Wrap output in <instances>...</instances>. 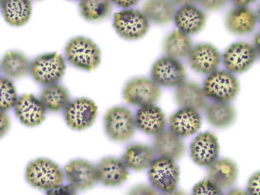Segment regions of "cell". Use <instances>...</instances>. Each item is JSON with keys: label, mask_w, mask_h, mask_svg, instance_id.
<instances>
[{"label": "cell", "mask_w": 260, "mask_h": 195, "mask_svg": "<svg viewBox=\"0 0 260 195\" xmlns=\"http://www.w3.org/2000/svg\"><path fill=\"white\" fill-rule=\"evenodd\" d=\"M10 120L5 112L0 111V139L4 137L9 131Z\"/></svg>", "instance_id": "cell-37"}, {"label": "cell", "mask_w": 260, "mask_h": 195, "mask_svg": "<svg viewBox=\"0 0 260 195\" xmlns=\"http://www.w3.org/2000/svg\"><path fill=\"white\" fill-rule=\"evenodd\" d=\"M151 76L157 84L172 87L184 81L186 71L183 65L177 59L167 57L158 59L154 63Z\"/></svg>", "instance_id": "cell-11"}, {"label": "cell", "mask_w": 260, "mask_h": 195, "mask_svg": "<svg viewBox=\"0 0 260 195\" xmlns=\"http://www.w3.org/2000/svg\"><path fill=\"white\" fill-rule=\"evenodd\" d=\"M237 176V165L229 159H216L209 166L208 180L220 189L232 186Z\"/></svg>", "instance_id": "cell-21"}, {"label": "cell", "mask_w": 260, "mask_h": 195, "mask_svg": "<svg viewBox=\"0 0 260 195\" xmlns=\"http://www.w3.org/2000/svg\"><path fill=\"white\" fill-rule=\"evenodd\" d=\"M226 195H249L248 193L243 190L234 188L231 190Z\"/></svg>", "instance_id": "cell-40"}, {"label": "cell", "mask_w": 260, "mask_h": 195, "mask_svg": "<svg viewBox=\"0 0 260 195\" xmlns=\"http://www.w3.org/2000/svg\"><path fill=\"white\" fill-rule=\"evenodd\" d=\"M127 195H159V194L152 187L145 184H139L130 189Z\"/></svg>", "instance_id": "cell-34"}, {"label": "cell", "mask_w": 260, "mask_h": 195, "mask_svg": "<svg viewBox=\"0 0 260 195\" xmlns=\"http://www.w3.org/2000/svg\"><path fill=\"white\" fill-rule=\"evenodd\" d=\"M65 56L75 67L91 72L100 63L101 50L91 40L79 37L68 43Z\"/></svg>", "instance_id": "cell-1"}, {"label": "cell", "mask_w": 260, "mask_h": 195, "mask_svg": "<svg viewBox=\"0 0 260 195\" xmlns=\"http://www.w3.org/2000/svg\"><path fill=\"white\" fill-rule=\"evenodd\" d=\"M255 58L254 49L245 42L234 43L223 55L224 67L228 71L234 73L247 71L251 67Z\"/></svg>", "instance_id": "cell-13"}, {"label": "cell", "mask_w": 260, "mask_h": 195, "mask_svg": "<svg viewBox=\"0 0 260 195\" xmlns=\"http://www.w3.org/2000/svg\"><path fill=\"white\" fill-rule=\"evenodd\" d=\"M96 169L98 180L107 186L120 185L129 176L123 161L114 157L104 158Z\"/></svg>", "instance_id": "cell-17"}, {"label": "cell", "mask_w": 260, "mask_h": 195, "mask_svg": "<svg viewBox=\"0 0 260 195\" xmlns=\"http://www.w3.org/2000/svg\"><path fill=\"white\" fill-rule=\"evenodd\" d=\"M260 173H254L250 178L248 183V191L249 195H259Z\"/></svg>", "instance_id": "cell-36"}, {"label": "cell", "mask_w": 260, "mask_h": 195, "mask_svg": "<svg viewBox=\"0 0 260 195\" xmlns=\"http://www.w3.org/2000/svg\"><path fill=\"white\" fill-rule=\"evenodd\" d=\"M256 39H257V40H256V42H257V43H258V44H259V36L258 37H257Z\"/></svg>", "instance_id": "cell-45"}, {"label": "cell", "mask_w": 260, "mask_h": 195, "mask_svg": "<svg viewBox=\"0 0 260 195\" xmlns=\"http://www.w3.org/2000/svg\"><path fill=\"white\" fill-rule=\"evenodd\" d=\"M153 147V150L160 157L173 160L180 158L185 151L181 138L168 129H163L156 135Z\"/></svg>", "instance_id": "cell-18"}, {"label": "cell", "mask_w": 260, "mask_h": 195, "mask_svg": "<svg viewBox=\"0 0 260 195\" xmlns=\"http://www.w3.org/2000/svg\"><path fill=\"white\" fill-rule=\"evenodd\" d=\"M164 48L168 57L175 59L184 58L191 50V40L187 35L176 29L166 38Z\"/></svg>", "instance_id": "cell-30"}, {"label": "cell", "mask_w": 260, "mask_h": 195, "mask_svg": "<svg viewBox=\"0 0 260 195\" xmlns=\"http://www.w3.org/2000/svg\"><path fill=\"white\" fill-rule=\"evenodd\" d=\"M113 26L121 37L129 40L141 38L149 28L148 20L143 13L134 9L115 13Z\"/></svg>", "instance_id": "cell-7"}, {"label": "cell", "mask_w": 260, "mask_h": 195, "mask_svg": "<svg viewBox=\"0 0 260 195\" xmlns=\"http://www.w3.org/2000/svg\"><path fill=\"white\" fill-rule=\"evenodd\" d=\"M26 179L33 187L42 190H50L62 183L63 172L59 166L46 158L30 162L26 170Z\"/></svg>", "instance_id": "cell-2"}, {"label": "cell", "mask_w": 260, "mask_h": 195, "mask_svg": "<svg viewBox=\"0 0 260 195\" xmlns=\"http://www.w3.org/2000/svg\"><path fill=\"white\" fill-rule=\"evenodd\" d=\"M204 84L206 97L216 101L227 102L233 100L240 88L237 79L225 71H217L210 74Z\"/></svg>", "instance_id": "cell-6"}, {"label": "cell", "mask_w": 260, "mask_h": 195, "mask_svg": "<svg viewBox=\"0 0 260 195\" xmlns=\"http://www.w3.org/2000/svg\"><path fill=\"white\" fill-rule=\"evenodd\" d=\"M191 195H223V193L220 188L208 179H204L194 186Z\"/></svg>", "instance_id": "cell-33"}, {"label": "cell", "mask_w": 260, "mask_h": 195, "mask_svg": "<svg viewBox=\"0 0 260 195\" xmlns=\"http://www.w3.org/2000/svg\"><path fill=\"white\" fill-rule=\"evenodd\" d=\"M162 195H186V194L183 190L175 188L171 191L165 192Z\"/></svg>", "instance_id": "cell-41"}, {"label": "cell", "mask_w": 260, "mask_h": 195, "mask_svg": "<svg viewBox=\"0 0 260 195\" xmlns=\"http://www.w3.org/2000/svg\"><path fill=\"white\" fill-rule=\"evenodd\" d=\"M104 120L106 134L114 141H126L135 133V118L132 111L125 107L110 108L105 113Z\"/></svg>", "instance_id": "cell-3"}, {"label": "cell", "mask_w": 260, "mask_h": 195, "mask_svg": "<svg viewBox=\"0 0 260 195\" xmlns=\"http://www.w3.org/2000/svg\"><path fill=\"white\" fill-rule=\"evenodd\" d=\"M122 94L125 103L143 107L157 102L160 96V90L154 81L139 77L126 82Z\"/></svg>", "instance_id": "cell-5"}, {"label": "cell", "mask_w": 260, "mask_h": 195, "mask_svg": "<svg viewBox=\"0 0 260 195\" xmlns=\"http://www.w3.org/2000/svg\"><path fill=\"white\" fill-rule=\"evenodd\" d=\"M179 170L174 160L160 157L151 164L149 179L156 188L164 192L170 191L176 188L179 180Z\"/></svg>", "instance_id": "cell-8"}, {"label": "cell", "mask_w": 260, "mask_h": 195, "mask_svg": "<svg viewBox=\"0 0 260 195\" xmlns=\"http://www.w3.org/2000/svg\"><path fill=\"white\" fill-rule=\"evenodd\" d=\"M82 16L88 21L101 20L111 13L113 4L109 0H84L79 4Z\"/></svg>", "instance_id": "cell-31"}, {"label": "cell", "mask_w": 260, "mask_h": 195, "mask_svg": "<svg viewBox=\"0 0 260 195\" xmlns=\"http://www.w3.org/2000/svg\"><path fill=\"white\" fill-rule=\"evenodd\" d=\"M208 121L213 126L226 127L231 125L236 118L234 108L226 102L215 101L210 104L205 112Z\"/></svg>", "instance_id": "cell-28"}, {"label": "cell", "mask_w": 260, "mask_h": 195, "mask_svg": "<svg viewBox=\"0 0 260 195\" xmlns=\"http://www.w3.org/2000/svg\"><path fill=\"white\" fill-rule=\"evenodd\" d=\"M67 180L75 189L85 190L98 181L96 168L87 160L75 159L64 167Z\"/></svg>", "instance_id": "cell-10"}, {"label": "cell", "mask_w": 260, "mask_h": 195, "mask_svg": "<svg viewBox=\"0 0 260 195\" xmlns=\"http://www.w3.org/2000/svg\"><path fill=\"white\" fill-rule=\"evenodd\" d=\"M201 5L206 10H217L223 7L226 4L225 1L222 0H211V1H200Z\"/></svg>", "instance_id": "cell-38"}, {"label": "cell", "mask_w": 260, "mask_h": 195, "mask_svg": "<svg viewBox=\"0 0 260 195\" xmlns=\"http://www.w3.org/2000/svg\"><path fill=\"white\" fill-rule=\"evenodd\" d=\"M30 61L24 54L9 51L1 62L3 73L8 77L19 79L25 76L30 70Z\"/></svg>", "instance_id": "cell-29"}, {"label": "cell", "mask_w": 260, "mask_h": 195, "mask_svg": "<svg viewBox=\"0 0 260 195\" xmlns=\"http://www.w3.org/2000/svg\"><path fill=\"white\" fill-rule=\"evenodd\" d=\"M46 195H77L76 189L71 185H60L49 190Z\"/></svg>", "instance_id": "cell-35"}, {"label": "cell", "mask_w": 260, "mask_h": 195, "mask_svg": "<svg viewBox=\"0 0 260 195\" xmlns=\"http://www.w3.org/2000/svg\"><path fill=\"white\" fill-rule=\"evenodd\" d=\"M142 10L148 20L158 24L170 22L176 13L174 5L164 0L148 1L144 4Z\"/></svg>", "instance_id": "cell-26"}, {"label": "cell", "mask_w": 260, "mask_h": 195, "mask_svg": "<svg viewBox=\"0 0 260 195\" xmlns=\"http://www.w3.org/2000/svg\"><path fill=\"white\" fill-rule=\"evenodd\" d=\"M154 151L148 146L140 143L128 146L122 155L125 167L136 171H142L150 167L154 160Z\"/></svg>", "instance_id": "cell-22"}, {"label": "cell", "mask_w": 260, "mask_h": 195, "mask_svg": "<svg viewBox=\"0 0 260 195\" xmlns=\"http://www.w3.org/2000/svg\"><path fill=\"white\" fill-rule=\"evenodd\" d=\"M190 157L201 166H208L217 159L219 145L217 138L211 132L199 135L190 144Z\"/></svg>", "instance_id": "cell-12"}, {"label": "cell", "mask_w": 260, "mask_h": 195, "mask_svg": "<svg viewBox=\"0 0 260 195\" xmlns=\"http://www.w3.org/2000/svg\"><path fill=\"white\" fill-rule=\"evenodd\" d=\"M40 98L46 109L52 112H59L66 109L71 100L68 90L57 83L46 86L42 90Z\"/></svg>", "instance_id": "cell-24"}, {"label": "cell", "mask_w": 260, "mask_h": 195, "mask_svg": "<svg viewBox=\"0 0 260 195\" xmlns=\"http://www.w3.org/2000/svg\"><path fill=\"white\" fill-rule=\"evenodd\" d=\"M66 69L61 56L52 53L37 57L31 63L30 72L37 82L48 85L58 82L64 74Z\"/></svg>", "instance_id": "cell-4"}, {"label": "cell", "mask_w": 260, "mask_h": 195, "mask_svg": "<svg viewBox=\"0 0 260 195\" xmlns=\"http://www.w3.org/2000/svg\"><path fill=\"white\" fill-rule=\"evenodd\" d=\"M4 1H2V0H0V7H1L2 6H3V4H4Z\"/></svg>", "instance_id": "cell-44"}, {"label": "cell", "mask_w": 260, "mask_h": 195, "mask_svg": "<svg viewBox=\"0 0 260 195\" xmlns=\"http://www.w3.org/2000/svg\"><path fill=\"white\" fill-rule=\"evenodd\" d=\"M135 121L138 128L147 135H157L162 131L166 124L165 114L160 108L154 105L140 108Z\"/></svg>", "instance_id": "cell-20"}, {"label": "cell", "mask_w": 260, "mask_h": 195, "mask_svg": "<svg viewBox=\"0 0 260 195\" xmlns=\"http://www.w3.org/2000/svg\"><path fill=\"white\" fill-rule=\"evenodd\" d=\"M228 28L237 35L250 33L256 24L254 13L246 7H237L231 10L226 18Z\"/></svg>", "instance_id": "cell-25"}, {"label": "cell", "mask_w": 260, "mask_h": 195, "mask_svg": "<svg viewBox=\"0 0 260 195\" xmlns=\"http://www.w3.org/2000/svg\"><path fill=\"white\" fill-rule=\"evenodd\" d=\"M177 104L183 108L200 111L207 104L203 88L192 81H183L177 86L175 93Z\"/></svg>", "instance_id": "cell-16"}, {"label": "cell", "mask_w": 260, "mask_h": 195, "mask_svg": "<svg viewBox=\"0 0 260 195\" xmlns=\"http://www.w3.org/2000/svg\"><path fill=\"white\" fill-rule=\"evenodd\" d=\"M233 3L238 7H245L251 3H254L253 1H248V0H241V1H233Z\"/></svg>", "instance_id": "cell-42"}, {"label": "cell", "mask_w": 260, "mask_h": 195, "mask_svg": "<svg viewBox=\"0 0 260 195\" xmlns=\"http://www.w3.org/2000/svg\"><path fill=\"white\" fill-rule=\"evenodd\" d=\"M3 14L7 22L14 26H21L28 22L31 14V6L27 0H6L4 2Z\"/></svg>", "instance_id": "cell-27"}, {"label": "cell", "mask_w": 260, "mask_h": 195, "mask_svg": "<svg viewBox=\"0 0 260 195\" xmlns=\"http://www.w3.org/2000/svg\"><path fill=\"white\" fill-rule=\"evenodd\" d=\"M194 2L193 1H177L175 2L178 5L183 6V7L191 6Z\"/></svg>", "instance_id": "cell-43"}, {"label": "cell", "mask_w": 260, "mask_h": 195, "mask_svg": "<svg viewBox=\"0 0 260 195\" xmlns=\"http://www.w3.org/2000/svg\"><path fill=\"white\" fill-rule=\"evenodd\" d=\"M114 2L119 7L124 8L136 6L138 3V2L135 0L134 1H114Z\"/></svg>", "instance_id": "cell-39"}, {"label": "cell", "mask_w": 260, "mask_h": 195, "mask_svg": "<svg viewBox=\"0 0 260 195\" xmlns=\"http://www.w3.org/2000/svg\"><path fill=\"white\" fill-rule=\"evenodd\" d=\"M189 63L194 71L205 74L217 70L221 57L217 49L209 43H200L191 49L188 55Z\"/></svg>", "instance_id": "cell-15"}, {"label": "cell", "mask_w": 260, "mask_h": 195, "mask_svg": "<svg viewBox=\"0 0 260 195\" xmlns=\"http://www.w3.org/2000/svg\"><path fill=\"white\" fill-rule=\"evenodd\" d=\"M98 114V106L89 99H76L70 103L65 109L64 119L74 129H84L91 126Z\"/></svg>", "instance_id": "cell-9"}, {"label": "cell", "mask_w": 260, "mask_h": 195, "mask_svg": "<svg viewBox=\"0 0 260 195\" xmlns=\"http://www.w3.org/2000/svg\"><path fill=\"white\" fill-rule=\"evenodd\" d=\"M168 121L171 131L180 137L197 133L202 124V118L198 112L186 108L171 115Z\"/></svg>", "instance_id": "cell-19"}, {"label": "cell", "mask_w": 260, "mask_h": 195, "mask_svg": "<svg viewBox=\"0 0 260 195\" xmlns=\"http://www.w3.org/2000/svg\"><path fill=\"white\" fill-rule=\"evenodd\" d=\"M175 20L178 29L186 35H193L203 28L206 17L203 11L197 7L189 6L182 7L178 11Z\"/></svg>", "instance_id": "cell-23"}, {"label": "cell", "mask_w": 260, "mask_h": 195, "mask_svg": "<svg viewBox=\"0 0 260 195\" xmlns=\"http://www.w3.org/2000/svg\"><path fill=\"white\" fill-rule=\"evenodd\" d=\"M17 100L13 82L6 78H0V111L6 112L12 109Z\"/></svg>", "instance_id": "cell-32"}, {"label": "cell", "mask_w": 260, "mask_h": 195, "mask_svg": "<svg viewBox=\"0 0 260 195\" xmlns=\"http://www.w3.org/2000/svg\"><path fill=\"white\" fill-rule=\"evenodd\" d=\"M15 112L21 123L34 127L45 120L46 109L40 100L31 93H26L18 99Z\"/></svg>", "instance_id": "cell-14"}]
</instances>
